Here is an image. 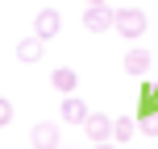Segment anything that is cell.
<instances>
[{"label":"cell","mask_w":158,"mask_h":149,"mask_svg":"<svg viewBox=\"0 0 158 149\" xmlns=\"http://www.w3.org/2000/svg\"><path fill=\"white\" fill-rule=\"evenodd\" d=\"M83 4H87V8H96V4H108V0H83Z\"/></svg>","instance_id":"obj_13"},{"label":"cell","mask_w":158,"mask_h":149,"mask_svg":"<svg viewBox=\"0 0 158 149\" xmlns=\"http://www.w3.org/2000/svg\"><path fill=\"white\" fill-rule=\"evenodd\" d=\"M58 33H63V17H58L54 8H42V13L33 17V37L50 41V37H58Z\"/></svg>","instance_id":"obj_3"},{"label":"cell","mask_w":158,"mask_h":149,"mask_svg":"<svg viewBox=\"0 0 158 149\" xmlns=\"http://www.w3.org/2000/svg\"><path fill=\"white\" fill-rule=\"evenodd\" d=\"M92 149H117V145H112V141H104V145H92Z\"/></svg>","instance_id":"obj_14"},{"label":"cell","mask_w":158,"mask_h":149,"mask_svg":"<svg viewBox=\"0 0 158 149\" xmlns=\"http://www.w3.org/2000/svg\"><path fill=\"white\" fill-rule=\"evenodd\" d=\"M50 83H54V91H63V95H75V87H79V75L71 71V66H58V71L50 75Z\"/></svg>","instance_id":"obj_9"},{"label":"cell","mask_w":158,"mask_h":149,"mask_svg":"<svg viewBox=\"0 0 158 149\" xmlns=\"http://www.w3.org/2000/svg\"><path fill=\"white\" fill-rule=\"evenodd\" d=\"M133 133H137V120H129V116H117V120H112V145H129Z\"/></svg>","instance_id":"obj_10"},{"label":"cell","mask_w":158,"mask_h":149,"mask_svg":"<svg viewBox=\"0 0 158 149\" xmlns=\"http://www.w3.org/2000/svg\"><path fill=\"white\" fill-rule=\"evenodd\" d=\"M137 133H146V137H158V112H146V116L137 120Z\"/></svg>","instance_id":"obj_11"},{"label":"cell","mask_w":158,"mask_h":149,"mask_svg":"<svg viewBox=\"0 0 158 149\" xmlns=\"http://www.w3.org/2000/svg\"><path fill=\"white\" fill-rule=\"evenodd\" d=\"M58 116H63L67 124H83L92 112H87V104L79 100V95H67V100H63V112H58Z\"/></svg>","instance_id":"obj_6"},{"label":"cell","mask_w":158,"mask_h":149,"mask_svg":"<svg viewBox=\"0 0 158 149\" xmlns=\"http://www.w3.org/2000/svg\"><path fill=\"white\" fill-rule=\"evenodd\" d=\"M112 25H117V13H112L108 4H96V8L83 13V29L87 33H104V29H112Z\"/></svg>","instance_id":"obj_4"},{"label":"cell","mask_w":158,"mask_h":149,"mask_svg":"<svg viewBox=\"0 0 158 149\" xmlns=\"http://www.w3.org/2000/svg\"><path fill=\"white\" fill-rule=\"evenodd\" d=\"M154 66V54L150 50H125V71L129 75H146Z\"/></svg>","instance_id":"obj_7"},{"label":"cell","mask_w":158,"mask_h":149,"mask_svg":"<svg viewBox=\"0 0 158 149\" xmlns=\"http://www.w3.org/2000/svg\"><path fill=\"white\" fill-rule=\"evenodd\" d=\"M29 145H33V149H63L58 124H54V120H38V124L29 128Z\"/></svg>","instance_id":"obj_2"},{"label":"cell","mask_w":158,"mask_h":149,"mask_svg":"<svg viewBox=\"0 0 158 149\" xmlns=\"http://www.w3.org/2000/svg\"><path fill=\"white\" fill-rule=\"evenodd\" d=\"M8 120H13V100H4V95H0V128H4Z\"/></svg>","instance_id":"obj_12"},{"label":"cell","mask_w":158,"mask_h":149,"mask_svg":"<svg viewBox=\"0 0 158 149\" xmlns=\"http://www.w3.org/2000/svg\"><path fill=\"white\" fill-rule=\"evenodd\" d=\"M42 46H46L42 37H21L17 41V58H21V62H42V54H46Z\"/></svg>","instance_id":"obj_8"},{"label":"cell","mask_w":158,"mask_h":149,"mask_svg":"<svg viewBox=\"0 0 158 149\" xmlns=\"http://www.w3.org/2000/svg\"><path fill=\"white\" fill-rule=\"evenodd\" d=\"M83 133L92 137V145H104V141H112V116H100V112H92V116L83 120Z\"/></svg>","instance_id":"obj_5"},{"label":"cell","mask_w":158,"mask_h":149,"mask_svg":"<svg viewBox=\"0 0 158 149\" xmlns=\"http://www.w3.org/2000/svg\"><path fill=\"white\" fill-rule=\"evenodd\" d=\"M112 29H117L121 37L137 41L146 29H150V21H146V13H142V8H121V13H117V25H112Z\"/></svg>","instance_id":"obj_1"}]
</instances>
